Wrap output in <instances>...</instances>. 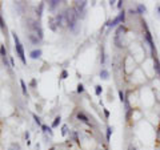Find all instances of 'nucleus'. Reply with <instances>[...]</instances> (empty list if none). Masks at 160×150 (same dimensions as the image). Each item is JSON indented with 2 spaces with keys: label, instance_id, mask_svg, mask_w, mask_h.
Masks as SVG:
<instances>
[{
  "label": "nucleus",
  "instance_id": "f257e3e1",
  "mask_svg": "<svg viewBox=\"0 0 160 150\" xmlns=\"http://www.w3.org/2000/svg\"><path fill=\"white\" fill-rule=\"evenodd\" d=\"M66 12V17H67V23H68V27L71 31H76L77 28V13H76V9L75 8H68Z\"/></svg>",
  "mask_w": 160,
  "mask_h": 150
},
{
  "label": "nucleus",
  "instance_id": "f03ea898",
  "mask_svg": "<svg viewBox=\"0 0 160 150\" xmlns=\"http://www.w3.org/2000/svg\"><path fill=\"white\" fill-rule=\"evenodd\" d=\"M12 37H13V41H15V51H16V53H17L19 58L22 60V62H23V64H27L26 55H24V48H23L22 42H20V40H19V37H17V35H16L15 32H12Z\"/></svg>",
  "mask_w": 160,
  "mask_h": 150
},
{
  "label": "nucleus",
  "instance_id": "7ed1b4c3",
  "mask_svg": "<svg viewBox=\"0 0 160 150\" xmlns=\"http://www.w3.org/2000/svg\"><path fill=\"white\" fill-rule=\"evenodd\" d=\"M53 19H55V23H56L57 28H64V27H68L67 17H66V12H60V13H57Z\"/></svg>",
  "mask_w": 160,
  "mask_h": 150
},
{
  "label": "nucleus",
  "instance_id": "20e7f679",
  "mask_svg": "<svg viewBox=\"0 0 160 150\" xmlns=\"http://www.w3.org/2000/svg\"><path fill=\"white\" fill-rule=\"evenodd\" d=\"M144 28H146V39H147V41H148V44H149V48H151V51H152V53H153V51H155V47H153V41H152V36H151V32L148 31V28H147L146 23H144Z\"/></svg>",
  "mask_w": 160,
  "mask_h": 150
},
{
  "label": "nucleus",
  "instance_id": "39448f33",
  "mask_svg": "<svg viewBox=\"0 0 160 150\" xmlns=\"http://www.w3.org/2000/svg\"><path fill=\"white\" fill-rule=\"evenodd\" d=\"M76 118L79 120V121H82V122H84V124H87V125H89V118L83 113V112H77V114H76Z\"/></svg>",
  "mask_w": 160,
  "mask_h": 150
},
{
  "label": "nucleus",
  "instance_id": "423d86ee",
  "mask_svg": "<svg viewBox=\"0 0 160 150\" xmlns=\"http://www.w3.org/2000/svg\"><path fill=\"white\" fill-rule=\"evenodd\" d=\"M60 3H62V2H59V0H49V2H48V8H49V11H55V9L60 6Z\"/></svg>",
  "mask_w": 160,
  "mask_h": 150
},
{
  "label": "nucleus",
  "instance_id": "0eeeda50",
  "mask_svg": "<svg viewBox=\"0 0 160 150\" xmlns=\"http://www.w3.org/2000/svg\"><path fill=\"white\" fill-rule=\"evenodd\" d=\"M28 39H29V41L32 42L33 45H37L39 42L42 41V40L39 39V36H37V35H35V33H29V35H28Z\"/></svg>",
  "mask_w": 160,
  "mask_h": 150
},
{
  "label": "nucleus",
  "instance_id": "6e6552de",
  "mask_svg": "<svg viewBox=\"0 0 160 150\" xmlns=\"http://www.w3.org/2000/svg\"><path fill=\"white\" fill-rule=\"evenodd\" d=\"M40 56H42V49H33V51H31V52H29V57H31V58H33V60L39 58Z\"/></svg>",
  "mask_w": 160,
  "mask_h": 150
},
{
  "label": "nucleus",
  "instance_id": "1a4fd4ad",
  "mask_svg": "<svg viewBox=\"0 0 160 150\" xmlns=\"http://www.w3.org/2000/svg\"><path fill=\"white\" fill-rule=\"evenodd\" d=\"M119 23H122V21H120V17H119V16H116L113 20H111L109 23H108V27H109V28H113V27H116Z\"/></svg>",
  "mask_w": 160,
  "mask_h": 150
},
{
  "label": "nucleus",
  "instance_id": "9d476101",
  "mask_svg": "<svg viewBox=\"0 0 160 150\" xmlns=\"http://www.w3.org/2000/svg\"><path fill=\"white\" fill-rule=\"evenodd\" d=\"M153 65H155V69H156L157 74L160 76V62H159L157 57H155V56H153Z\"/></svg>",
  "mask_w": 160,
  "mask_h": 150
},
{
  "label": "nucleus",
  "instance_id": "9b49d317",
  "mask_svg": "<svg viewBox=\"0 0 160 150\" xmlns=\"http://www.w3.org/2000/svg\"><path fill=\"white\" fill-rule=\"evenodd\" d=\"M100 77H102L103 80H107V78L109 77L108 71H107V69H102V71H100Z\"/></svg>",
  "mask_w": 160,
  "mask_h": 150
},
{
  "label": "nucleus",
  "instance_id": "f8f14e48",
  "mask_svg": "<svg viewBox=\"0 0 160 150\" xmlns=\"http://www.w3.org/2000/svg\"><path fill=\"white\" fill-rule=\"evenodd\" d=\"M49 28L52 29V31H57V25H56V23H55V19H49Z\"/></svg>",
  "mask_w": 160,
  "mask_h": 150
},
{
  "label": "nucleus",
  "instance_id": "ddd939ff",
  "mask_svg": "<svg viewBox=\"0 0 160 150\" xmlns=\"http://www.w3.org/2000/svg\"><path fill=\"white\" fill-rule=\"evenodd\" d=\"M8 150H22V147H20V145H19V143L13 142V143H11V145H9Z\"/></svg>",
  "mask_w": 160,
  "mask_h": 150
},
{
  "label": "nucleus",
  "instance_id": "4468645a",
  "mask_svg": "<svg viewBox=\"0 0 160 150\" xmlns=\"http://www.w3.org/2000/svg\"><path fill=\"white\" fill-rule=\"evenodd\" d=\"M42 130H43L44 133H48L49 136H52V130H51V127H49V126H47V125H42Z\"/></svg>",
  "mask_w": 160,
  "mask_h": 150
},
{
  "label": "nucleus",
  "instance_id": "2eb2a0df",
  "mask_svg": "<svg viewBox=\"0 0 160 150\" xmlns=\"http://www.w3.org/2000/svg\"><path fill=\"white\" fill-rule=\"evenodd\" d=\"M146 11H147V8H146V7H144L143 4H139V6H137V13L143 15V13H144Z\"/></svg>",
  "mask_w": 160,
  "mask_h": 150
},
{
  "label": "nucleus",
  "instance_id": "dca6fc26",
  "mask_svg": "<svg viewBox=\"0 0 160 150\" xmlns=\"http://www.w3.org/2000/svg\"><path fill=\"white\" fill-rule=\"evenodd\" d=\"M60 121H62V117H60V116L55 117V120H53V122H52V127H56V126H59Z\"/></svg>",
  "mask_w": 160,
  "mask_h": 150
},
{
  "label": "nucleus",
  "instance_id": "f3484780",
  "mask_svg": "<svg viewBox=\"0 0 160 150\" xmlns=\"http://www.w3.org/2000/svg\"><path fill=\"white\" fill-rule=\"evenodd\" d=\"M112 132H113V129H112L111 126H108V127H107V133H106L107 141H109V140H111V134H112Z\"/></svg>",
  "mask_w": 160,
  "mask_h": 150
},
{
  "label": "nucleus",
  "instance_id": "a211bd4d",
  "mask_svg": "<svg viewBox=\"0 0 160 150\" xmlns=\"http://www.w3.org/2000/svg\"><path fill=\"white\" fill-rule=\"evenodd\" d=\"M20 85H22V90H23V94L27 96V87H26V82L23 80H20Z\"/></svg>",
  "mask_w": 160,
  "mask_h": 150
},
{
  "label": "nucleus",
  "instance_id": "6ab92c4d",
  "mask_svg": "<svg viewBox=\"0 0 160 150\" xmlns=\"http://www.w3.org/2000/svg\"><path fill=\"white\" fill-rule=\"evenodd\" d=\"M102 92H103V88L100 87V85H96V87H95V93H96V96H100V94H102Z\"/></svg>",
  "mask_w": 160,
  "mask_h": 150
},
{
  "label": "nucleus",
  "instance_id": "aec40b11",
  "mask_svg": "<svg viewBox=\"0 0 160 150\" xmlns=\"http://www.w3.org/2000/svg\"><path fill=\"white\" fill-rule=\"evenodd\" d=\"M43 8H44V3H40V6H39V9H37V17H40V16H42Z\"/></svg>",
  "mask_w": 160,
  "mask_h": 150
},
{
  "label": "nucleus",
  "instance_id": "412c9836",
  "mask_svg": "<svg viewBox=\"0 0 160 150\" xmlns=\"http://www.w3.org/2000/svg\"><path fill=\"white\" fill-rule=\"evenodd\" d=\"M32 117H33V120H35V124H36V125H39V126H42V121H40V118H39V117H37V116H36L35 113L32 114Z\"/></svg>",
  "mask_w": 160,
  "mask_h": 150
},
{
  "label": "nucleus",
  "instance_id": "4be33fe9",
  "mask_svg": "<svg viewBox=\"0 0 160 150\" xmlns=\"http://www.w3.org/2000/svg\"><path fill=\"white\" fill-rule=\"evenodd\" d=\"M119 97H120V101H122V102H126V94L123 93V90H119Z\"/></svg>",
  "mask_w": 160,
  "mask_h": 150
},
{
  "label": "nucleus",
  "instance_id": "5701e85b",
  "mask_svg": "<svg viewBox=\"0 0 160 150\" xmlns=\"http://www.w3.org/2000/svg\"><path fill=\"white\" fill-rule=\"evenodd\" d=\"M119 17H120V21H122V24L124 23V20H126V12L124 11H122L119 13Z\"/></svg>",
  "mask_w": 160,
  "mask_h": 150
},
{
  "label": "nucleus",
  "instance_id": "b1692460",
  "mask_svg": "<svg viewBox=\"0 0 160 150\" xmlns=\"http://www.w3.org/2000/svg\"><path fill=\"white\" fill-rule=\"evenodd\" d=\"M68 77V72L64 69V71H62V73H60V78H62V80H66Z\"/></svg>",
  "mask_w": 160,
  "mask_h": 150
},
{
  "label": "nucleus",
  "instance_id": "393cba45",
  "mask_svg": "<svg viewBox=\"0 0 160 150\" xmlns=\"http://www.w3.org/2000/svg\"><path fill=\"white\" fill-rule=\"evenodd\" d=\"M76 92H77V93H83V92H84V85H83V84H79Z\"/></svg>",
  "mask_w": 160,
  "mask_h": 150
},
{
  "label": "nucleus",
  "instance_id": "a878e982",
  "mask_svg": "<svg viewBox=\"0 0 160 150\" xmlns=\"http://www.w3.org/2000/svg\"><path fill=\"white\" fill-rule=\"evenodd\" d=\"M0 28H2L3 31L6 29V24H4V20H3V17H2V15H0Z\"/></svg>",
  "mask_w": 160,
  "mask_h": 150
},
{
  "label": "nucleus",
  "instance_id": "bb28decb",
  "mask_svg": "<svg viewBox=\"0 0 160 150\" xmlns=\"http://www.w3.org/2000/svg\"><path fill=\"white\" fill-rule=\"evenodd\" d=\"M0 53H2V56H3V57H4V56H7V52H6V47H4V45L0 47Z\"/></svg>",
  "mask_w": 160,
  "mask_h": 150
},
{
  "label": "nucleus",
  "instance_id": "cd10ccee",
  "mask_svg": "<svg viewBox=\"0 0 160 150\" xmlns=\"http://www.w3.org/2000/svg\"><path fill=\"white\" fill-rule=\"evenodd\" d=\"M67 133H68V127H67V125H63V127H62V134L66 136Z\"/></svg>",
  "mask_w": 160,
  "mask_h": 150
},
{
  "label": "nucleus",
  "instance_id": "c85d7f7f",
  "mask_svg": "<svg viewBox=\"0 0 160 150\" xmlns=\"http://www.w3.org/2000/svg\"><path fill=\"white\" fill-rule=\"evenodd\" d=\"M72 137H73V140H75L77 143L80 142V141H79V138H77V133H75V132H73V133H72Z\"/></svg>",
  "mask_w": 160,
  "mask_h": 150
},
{
  "label": "nucleus",
  "instance_id": "c756f323",
  "mask_svg": "<svg viewBox=\"0 0 160 150\" xmlns=\"http://www.w3.org/2000/svg\"><path fill=\"white\" fill-rule=\"evenodd\" d=\"M128 150H137V149H136L133 145H129V146H128Z\"/></svg>",
  "mask_w": 160,
  "mask_h": 150
},
{
  "label": "nucleus",
  "instance_id": "7c9ffc66",
  "mask_svg": "<svg viewBox=\"0 0 160 150\" xmlns=\"http://www.w3.org/2000/svg\"><path fill=\"white\" fill-rule=\"evenodd\" d=\"M122 3H123L122 0H119V2H117V8H122V6H123Z\"/></svg>",
  "mask_w": 160,
  "mask_h": 150
},
{
  "label": "nucleus",
  "instance_id": "2f4dec72",
  "mask_svg": "<svg viewBox=\"0 0 160 150\" xmlns=\"http://www.w3.org/2000/svg\"><path fill=\"white\" fill-rule=\"evenodd\" d=\"M29 85H31V87H35V85H36V80H32V81L29 82Z\"/></svg>",
  "mask_w": 160,
  "mask_h": 150
},
{
  "label": "nucleus",
  "instance_id": "473e14b6",
  "mask_svg": "<svg viewBox=\"0 0 160 150\" xmlns=\"http://www.w3.org/2000/svg\"><path fill=\"white\" fill-rule=\"evenodd\" d=\"M104 114H106V117H109V112L107 109H104Z\"/></svg>",
  "mask_w": 160,
  "mask_h": 150
},
{
  "label": "nucleus",
  "instance_id": "72a5a7b5",
  "mask_svg": "<svg viewBox=\"0 0 160 150\" xmlns=\"http://www.w3.org/2000/svg\"><path fill=\"white\" fill-rule=\"evenodd\" d=\"M26 138H27V141H28V138H29V133H28V132L26 133Z\"/></svg>",
  "mask_w": 160,
  "mask_h": 150
},
{
  "label": "nucleus",
  "instance_id": "f704fd0d",
  "mask_svg": "<svg viewBox=\"0 0 160 150\" xmlns=\"http://www.w3.org/2000/svg\"><path fill=\"white\" fill-rule=\"evenodd\" d=\"M157 11H159V13H160V6H159V7H157Z\"/></svg>",
  "mask_w": 160,
  "mask_h": 150
},
{
  "label": "nucleus",
  "instance_id": "c9c22d12",
  "mask_svg": "<svg viewBox=\"0 0 160 150\" xmlns=\"http://www.w3.org/2000/svg\"><path fill=\"white\" fill-rule=\"evenodd\" d=\"M49 150H55V147H51V149H49Z\"/></svg>",
  "mask_w": 160,
  "mask_h": 150
}]
</instances>
